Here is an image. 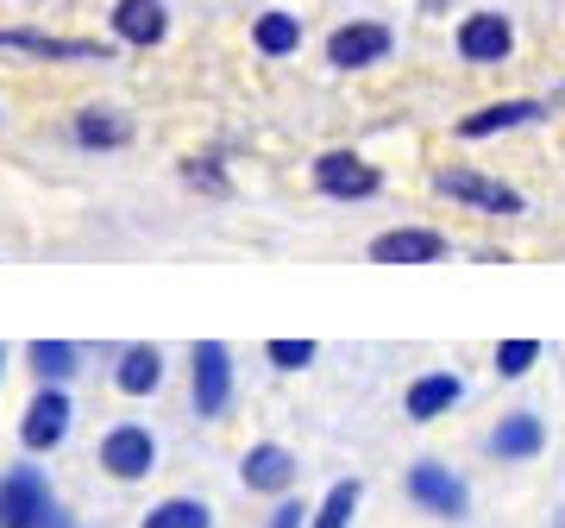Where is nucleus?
<instances>
[{"mask_svg":"<svg viewBox=\"0 0 565 528\" xmlns=\"http://www.w3.org/2000/svg\"><path fill=\"white\" fill-rule=\"evenodd\" d=\"M546 107L541 102H497V107H478L459 120V139H490V133H509V126H534Z\"/></svg>","mask_w":565,"mask_h":528,"instance_id":"11","label":"nucleus"},{"mask_svg":"<svg viewBox=\"0 0 565 528\" xmlns=\"http://www.w3.org/2000/svg\"><path fill=\"white\" fill-rule=\"evenodd\" d=\"M63 434H70V397H63V390L32 397V409H25V422H20V441L32 453H44V447H57Z\"/></svg>","mask_w":565,"mask_h":528,"instance_id":"8","label":"nucleus"},{"mask_svg":"<svg viewBox=\"0 0 565 528\" xmlns=\"http://www.w3.org/2000/svg\"><path fill=\"white\" fill-rule=\"evenodd\" d=\"M408 497L422 509H434V516H465V504H471L446 466H408Z\"/></svg>","mask_w":565,"mask_h":528,"instance_id":"7","label":"nucleus"},{"mask_svg":"<svg viewBox=\"0 0 565 528\" xmlns=\"http://www.w3.org/2000/svg\"><path fill=\"white\" fill-rule=\"evenodd\" d=\"M114 32L126 44H158L170 32V13H163V0H120L114 7Z\"/></svg>","mask_w":565,"mask_h":528,"instance_id":"13","label":"nucleus"},{"mask_svg":"<svg viewBox=\"0 0 565 528\" xmlns=\"http://www.w3.org/2000/svg\"><path fill=\"white\" fill-rule=\"evenodd\" d=\"M440 196L484 208V214H522V196H515L509 183H490V177H478V170H440Z\"/></svg>","mask_w":565,"mask_h":528,"instance_id":"2","label":"nucleus"},{"mask_svg":"<svg viewBox=\"0 0 565 528\" xmlns=\"http://www.w3.org/2000/svg\"><path fill=\"white\" fill-rule=\"evenodd\" d=\"M39 528H70V522H63V509H44V522Z\"/></svg>","mask_w":565,"mask_h":528,"instance_id":"26","label":"nucleus"},{"mask_svg":"<svg viewBox=\"0 0 565 528\" xmlns=\"http://www.w3.org/2000/svg\"><path fill=\"white\" fill-rule=\"evenodd\" d=\"M315 183H321L327 196H340V202H364V196H377V170L364 158H352V151H327V158L315 163Z\"/></svg>","mask_w":565,"mask_h":528,"instance_id":"3","label":"nucleus"},{"mask_svg":"<svg viewBox=\"0 0 565 528\" xmlns=\"http://www.w3.org/2000/svg\"><path fill=\"white\" fill-rule=\"evenodd\" d=\"M32 366H39L44 378H70V371H76V346L70 340H32Z\"/></svg>","mask_w":565,"mask_h":528,"instance_id":"21","label":"nucleus"},{"mask_svg":"<svg viewBox=\"0 0 565 528\" xmlns=\"http://www.w3.org/2000/svg\"><path fill=\"white\" fill-rule=\"evenodd\" d=\"M252 39H258L264 57H289V51L302 44V25L289 20V13H264V20L252 25Z\"/></svg>","mask_w":565,"mask_h":528,"instance_id":"18","label":"nucleus"},{"mask_svg":"<svg viewBox=\"0 0 565 528\" xmlns=\"http://www.w3.org/2000/svg\"><path fill=\"white\" fill-rule=\"evenodd\" d=\"M44 509H51V490H44V472L13 466L0 478V528H39Z\"/></svg>","mask_w":565,"mask_h":528,"instance_id":"1","label":"nucleus"},{"mask_svg":"<svg viewBox=\"0 0 565 528\" xmlns=\"http://www.w3.org/2000/svg\"><path fill=\"white\" fill-rule=\"evenodd\" d=\"M327 57L340 63V70H364V63L390 57V32H384V25H371V20H359V25H340V32L327 39Z\"/></svg>","mask_w":565,"mask_h":528,"instance_id":"9","label":"nucleus"},{"mask_svg":"<svg viewBox=\"0 0 565 528\" xmlns=\"http://www.w3.org/2000/svg\"><path fill=\"white\" fill-rule=\"evenodd\" d=\"M302 516H308L302 504H282L277 516H270V528H302Z\"/></svg>","mask_w":565,"mask_h":528,"instance_id":"25","label":"nucleus"},{"mask_svg":"<svg viewBox=\"0 0 565 528\" xmlns=\"http://www.w3.org/2000/svg\"><path fill=\"white\" fill-rule=\"evenodd\" d=\"M534 359H541V340H503L497 346V378H522Z\"/></svg>","mask_w":565,"mask_h":528,"instance_id":"23","label":"nucleus"},{"mask_svg":"<svg viewBox=\"0 0 565 528\" xmlns=\"http://www.w3.org/2000/svg\"><path fill=\"white\" fill-rule=\"evenodd\" d=\"M145 528H207V509L189 504V497H170V504H158L145 516Z\"/></svg>","mask_w":565,"mask_h":528,"instance_id":"19","label":"nucleus"},{"mask_svg":"<svg viewBox=\"0 0 565 528\" xmlns=\"http://www.w3.org/2000/svg\"><path fill=\"white\" fill-rule=\"evenodd\" d=\"M0 51H25V57H102V44L44 39V32H0Z\"/></svg>","mask_w":565,"mask_h":528,"instance_id":"16","label":"nucleus"},{"mask_svg":"<svg viewBox=\"0 0 565 528\" xmlns=\"http://www.w3.org/2000/svg\"><path fill=\"white\" fill-rule=\"evenodd\" d=\"M371 258L377 264H434V258H446V240L427 233V226H403V233L371 240Z\"/></svg>","mask_w":565,"mask_h":528,"instance_id":"10","label":"nucleus"},{"mask_svg":"<svg viewBox=\"0 0 565 528\" xmlns=\"http://www.w3.org/2000/svg\"><path fill=\"white\" fill-rule=\"evenodd\" d=\"M509 44H515V32H509L503 13H471V20L459 25V57L465 63H503Z\"/></svg>","mask_w":565,"mask_h":528,"instance_id":"6","label":"nucleus"},{"mask_svg":"<svg viewBox=\"0 0 565 528\" xmlns=\"http://www.w3.org/2000/svg\"><path fill=\"white\" fill-rule=\"evenodd\" d=\"M226 397H233V366H226V346H221V340L195 346V409H202V415H221Z\"/></svg>","mask_w":565,"mask_h":528,"instance_id":"5","label":"nucleus"},{"mask_svg":"<svg viewBox=\"0 0 565 528\" xmlns=\"http://www.w3.org/2000/svg\"><path fill=\"white\" fill-rule=\"evenodd\" d=\"M270 366H282V371L315 366V340H270Z\"/></svg>","mask_w":565,"mask_h":528,"instance_id":"24","label":"nucleus"},{"mask_svg":"<svg viewBox=\"0 0 565 528\" xmlns=\"http://www.w3.org/2000/svg\"><path fill=\"white\" fill-rule=\"evenodd\" d=\"M352 509H359V478L327 490V504L315 509V528H345V522H352Z\"/></svg>","mask_w":565,"mask_h":528,"instance_id":"20","label":"nucleus"},{"mask_svg":"<svg viewBox=\"0 0 565 528\" xmlns=\"http://www.w3.org/2000/svg\"><path fill=\"white\" fill-rule=\"evenodd\" d=\"M163 384V359H158V346H132L120 359V390L126 397H145V390H158Z\"/></svg>","mask_w":565,"mask_h":528,"instance_id":"17","label":"nucleus"},{"mask_svg":"<svg viewBox=\"0 0 565 528\" xmlns=\"http://www.w3.org/2000/svg\"><path fill=\"white\" fill-rule=\"evenodd\" d=\"M0 366H7V352H0Z\"/></svg>","mask_w":565,"mask_h":528,"instance_id":"27","label":"nucleus"},{"mask_svg":"<svg viewBox=\"0 0 565 528\" xmlns=\"http://www.w3.org/2000/svg\"><path fill=\"white\" fill-rule=\"evenodd\" d=\"M239 472H245V485L252 490H289L296 485V460H289L282 447H252Z\"/></svg>","mask_w":565,"mask_h":528,"instance_id":"15","label":"nucleus"},{"mask_svg":"<svg viewBox=\"0 0 565 528\" xmlns=\"http://www.w3.org/2000/svg\"><path fill=\"white\" fill-rule=\"evenodd\" d=\"M541 447H546L541 415H503V427L490 434V453H497V460H534Z\"/></svg>","mask_w":565,"mask_h":528,"instance_id":"14","label":"nucleus"},{"mask_svg":"<svg viewBox=\"0 0 565 528\" xmlns=\"http://www.w3.org/2000/svg\"><path fill=\"white\" fill-rule=\"evenodd\" d=\"M102 466L114 472V478H145V472L158 466V441H151V434H145V427H114V434H107L102 441Z\"/></svg>","mask_w":565,"mask_h":528,"instance_id":"4","label":"nucleus"},{"mask_svg":"<svg viewBox=\"0 0 565 528\" xmlns=\"http://www.w3.org/2000/svg\"><path fill=\"white\" fill-rule=\"evenodd\" d=\"M76 139L82 145H126V120H120V114H82Z\"/></svg>","mask_w":565,"mask_h":528,"instance_id":"22","label":"nucleus"},{"mask_svg":"<svg viewBox=\"0 0 565 528\" xmlns=\"http://www.w3.org/2000/svg\"><path fill=\"white\" fill-rule=\"evenodd\" d=\"M459 397H465V384L452 371H427V378L408 384V422H434V415H446Z\"/></svg>","mask_w":565,"mask_h":528,"instance_id":"12","label":"nucleus"}]
</instances>
